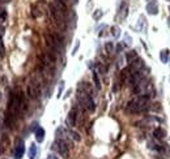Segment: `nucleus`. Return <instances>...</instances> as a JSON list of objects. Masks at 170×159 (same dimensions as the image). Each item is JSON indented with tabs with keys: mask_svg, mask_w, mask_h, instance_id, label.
Segmentation results:
<instances>
[{
	"mask_svg": "<svg viewBox=\"0 0 170 159\" xmlns=\"http://www.w3.org/2000/svg\"><path fill=\"white\" fill-rule=\"evenodd\" d=\"M148 100H149V95H139L137 98H135V99L128 102L126 109H127V112H130V114L144 112L149 108Z\"/></svg>",
	"mask_w": 170,
	"mask_h": 159,
	"instance_id": "obj_1",
	"label": "nucleus"
},
{
	"mask_svg": "<svg viewBox=\"0 0 170 159\" xmlns=\"http://www.w3.org/2000/svg\"><path fill=\"white\" fill-rule=\"evenodd\" d=\"M44 38H46V43L47 46L50 47L54 54H59L63 48V41L58 34H50V33H46L44 34Z\"/></svg>",
	"mask_w": 170,
	"mask_h": 159,
	"instance_id": "obj_2",
	"label": "nucleus"
},
{
	"mask_svg": "<svg viewBox=\"0 0 170 159\" xmlns=\"http://www.w3.org/2000/svg\"><path fill=\"white\" fill-rule=\"evenodd\" d=\"M78 100L88 111H94L96 109V104H94V100L92 99L90 94L85 93V91H78Z\"/></svg>",
	"mask_w": 170,
	"mask_h": 159,
	"instance_id": "obj_3",
	"label": "nucleus"
},
{
	"mask_svg": "<svg viewBox=\"0 0 170 159\" xmlns=\"http://www.w3.org/2000/svg\"><path fill=\"white\" fill-rule=\"evenodd\" d=\"M50 12L52 14V18L55 20V22L58 23L59 26H64L65 25V18H64V13L60 12L54 4L50 5Z\"/></svg>",
	"mask_w": 170,
	"mask_h": 159,
	"instance_id": "obj_4",
	"label": "nucleus"
},
{
	"mask_svg": "<svg viewBox=\"0 0 170 159\" xmlns=\"http://www.w3.org/2000/svg\"><path fill=\"white\" fill-rule=\"evenodd\" d=\"M54 149H56L58 153L60 154V155L63 156V158H68V154H69V151H68V146H67V142L63 140H58L56 142L54 143Z\"/></svg>",
	"mask_w": 170,
	"mask_h": 159,
	"instance_id": "obj_5",
	"label": "nucleus"
},
{
	"mask_svg": "<svg viewBox=\"0 0 170 159\" xmlns=\"http://www.w3.org/2000/svg\"><path fill=\"white\" fill-rule=\"evenodd\" d=\"M28 94L30 98H35V96H38L39 94V83L38 81H31L30 83L28 85Z\"/></svg>",
	"mask_w": 170,
	"mask_h": 159,
	"instance_id": "obj_6",
	"label": "nucleus"
},
{
	"mask_svg": "<svg viewBox=\"0 0 170 159\" xmlns=\"http://www.w3.org/2000/svg\"><path fill=\"white\" fill-rule=\"evenodd\" d=\"M148 4H146V12L149 14H157L158 13V4H157V0H146Z\"/></svg>",
	"mask_w": 170,
	"mask_h": 159,
	"instance_id": "obj_7",
	"label": "nucleus"
},
{
	"mask_svg": "<svg viewBox=\"0 0 170 159\" xmlns=\"http://www.w3.org/2000/svg\"><path fill=\"white\" fill-rule=\"evenodd\" d=\"M25 153V146H24L22 142H20L17 146L15 147V159H21Z\"/></svg>",
	"mask_w": 170,
	"mask_h": 159,
	"instance_id": "obj_8",
	"label": "nucleus"
},
{
	"mask_svg": "<svg viewBox=\"0 0 170 159\" xmlns=\"http://www.w3.org/2000/svg\"><path fill=\"white\" fill-rule=\"evenodd\" d=\"M76 116H77V111H76V108H72L69 111V114H68V119H67L68 124H69L71 127H75V124H76Z\"/></svg>",
	"mask_w": 170,
	"mask_h": 159,
	"instance_id": "obj_9",
	"label": "nucleus"
},
{
	"mask_svg": "<svg viewBox=\"0 0 170 159\" xmlns=\"http://www.w3.org/2000/svg\"><path fill=\"white\" fill-rule=\"evenodd\" d=\"M153 136L154 138H157V140H162V138H165V136H166V132H165L162 128H154L153 130Z\"/></svg>",
	"mask_w": 170,
	"mask_h": 159,
	"instance_id": "obj_10",
	"label": "nucleus"
},
{
	"mask_svg": "<svg viewBox=\"0 0 170 159\" xmlns=\"http://www.w3.org/2000/svg\"><path fill=\"white\" fill-rule=\"evenodd\" d=\"M44 138V129L41 127H37L35 128V140L37 142H42Z\"/></svg>",
	"mask_w": 170,
	"mask_h": 159,
	"instance_id": "obj_11",
	"label": "nucleus"
},
{
	"mask_svg": "<svg viewBox=\"0 0 170 159\" xmlns=\"http://www.w3.org/2000/svg\"><path fill=\"white\" fill-rule=\"evenodd\" d=\"M54 5L60 10V12H63L65 14V12H67V5L64 4V1H63V0H55Z\"/></svg>",
	"mask_w": 170,
	"mask_h": 159,
	"instance_id": "obj_12",
	"label": "nucleus"
},
{
	"mask_svg": "<svg viewBox=\"0 0 170 159\" xmlns=\"http://www.w3.org/2000/svg\"><path fill=\"white\" fill-rule=\"evenodd\" d=\"M126 59H127V63H128V64H131L133 60L137 59V54H136V51H130V52H127V55H126Z\"/></svg>",
	"mask_w": 170,
	"mask_h": 159,
	"instance_id": "obj_13",
	"label": "nucleus"
},
{
	"mask_svg": "<svg viewBox=\"0 0 170 159\" xmlns=\"http://www.w3.org/2000/svg\"><path fill=\"white\" fill-rule=\"evenodd\" d=\"M160 59L162 63H167L169 61V50H162L160 52Z\"/></svg>",
	"mask_w": 170,
	"mask_h": 159,
	"instance_id": "obj_14",
	"label": "nucleus"
},
{
	"mask_svg": "<svg viewBox=\"0 0 170 159\" xmlns=\"http://www.w3.org/2000/svg\"><path fill=\"white\" fill-rule=\"evenodd\" d=\"M148 145H149V147H151V149H153V150H156V151H160V153H164V151H165V149L162 147V145H158V143L149 142Z\"/></svg>",
	"mask_w": 170,
	"mask_h": 159,
	"instance_id": "obj_15",
	"label": "nucleus"
},
{
	"mask_svg": "<svg viewBox=\"0 0 170 159\" xmlns=\"http://www.w3.org/2000/svg\"><path fill=\"white\" fill-rule=\"evenodd\" d=\"M127 9H128V4L127 3H122V7H120V17L122 18H126L127 16Z\"/></svg>",
	"mask_w": 170,
	"mask_h": 159,
	"instance_id": "obj_16",
	"label": "nucleus"
},
{
	"mask_svg": "<svg viewBox=\"0 0 170 159\" xmlns=\"http://www.w3.org/2000/svg\"><path fill=\"white\" fill-rule=\"evenodd\" d=\"M93 80H94V83H96V87L101 89V82H99V78H98V74H97V72H93Z\"/></svg>",
	"mask_w": 170,
	"mask_h": 159,
	"instance_id": "obj_17",
	"label": "nucleus"
},
{
	"mask_svg": "<svg viewBox=\"0 0 170 159\" xmlns=\"http://www.w3.org/2000/svg\"><path fill=\"white\" fill-rule=\"evenodd\" d=\"M111 34H112V36L118 38V36L120 35V29L118 28V26H112L111 28Z\"/></svg>",
	"mask_w": 170,
	"mask_h": 159,
	"instance_id": "obj_18",
	"label": "nucleus"
},
{
	"mask_svg": "<svg viewBox=\"0 0 170 159\" xmlns=\"http://www.w3.org/2000/svg\"><path fill=\"white\" fill-rule=\"evenodd\" d=\"M105 50H106V52L111 54L112 50H114V44H112V42H107V43L105 44Z\"/></svg>",
	"mask_w": 170,
	"mask_h": 159,
	"instance_id": "obj_19",
	"label": "nucleus"
},
{
	"mask_svg": "<svg viewBox=\"0 0 170 159\" xmlns=\"http://www.w3.org/2000/svg\"><path fill=\"white\" fill-rule=\"evenodd\" d=\"M5 18H7V10L0 8V22H4Z\"/></svg>",
	"mask_w": 170,
	"mask_h": 159,
	"instance_id": "obj_20",
	"label": "nucleus"
},
{
	"mask_svg": "<svg viewBox=\"0 0 170 159\" xmlns=\"http://www.w3.org/2000/svg\"><path fill=\"white\" fill-rule=\"evenodd\" d=\"M102 14H103V12H102L101 9H98V10H96V12L93 13V18L94 20H98V18L102 17Z\"/></svg>",
	"mask_w": 170,
	"mask_h": 159,
	"instance_id": "obj_21",
	"label": "nucleus"
},
{
	"mask_svg": "<svg viewBox=\"0 0 170 159\" xmlns=\"http://www.w3.org/2000/svg\"><path fill=\"white\" fill-rule=\"evenodd\" d=\"M35 153H37L35 145H31V147H30V159H34V155H35Z\"/></svg>",
	"mask_w": 170,
	"mask_h": 159,
	"instance_id": "obj_22",
	"label": "nucleus"
},
{
	"mask_svg": "<svg viewBox=\"0 0 170 159\" xmlns=\"http://www.w3.org/2000/svg\"><path fill=\"white\" fill-rule=\"evenodd\" d=\"M4 54H5V48H4V44H3V42H1V36H0V56H4Z\"/></svg>",
	"mask_w": 170,
	"mask_h": 159,
	"instance_id": "obj_23",
	"label": "nucleus"
},
{
	"mask_svg": "<svg viewBox=\"0 0 170 159\" xmlns=\"http://www.w3.org/2000/svg\"><path fill=\"white\" fill-rule=\"evenodd\" d=\"M71 136L73 137V140L75 141H80L81 140V137L78 136V133H76V132H71Z\"/></svg>",
	"mask_w": 170,
	"mask_h": 159,
	"instance_id": "obj_24",
	"label": "nucleus"
},
{
	"mask_svg": "<svg viewBox=\"0 0 170 159\" xmlns=\"http://www.w3.org/2000/svg\"><path fill=\"white\" fill-rule=\"evenodd\" d=\"M31 14H33V17H39V16H41V12H38V9L33 7V12H31Z\"/></svg>",
	"mask_w": 170,
	"mask_h": 159,
	"instance_id": "obj_25",
	"label": "nucleus"
},
{
	"mask_svg": "<svg viewBox=\"0 0 170 159\" xmlns=\"http://www.w3.org/2000/svg\"><path fill=\"white\" fill-rule=\"evenodd\" d=\"M47 159H58V156L54 155V154H50V155L47 156Z\"/></svg>",
	"mask_w": 170,
	"mask_h": 159,
	"instance_id": "obj_26",
	"label": "nucleus"
},
{
	"mask_svg": "<svg viewBox=\"0 0 170 159\" xmlns=\"http://www.w3.org/2000/svg\"><path fill=\"white\" fill-rule=\"evenodd\" d=\"M77 48H78V42H77V44H76V46H75V50H73V52H72L73 55L76 54V51H77Z\"/></svg>",
	"mask_w": 170,
	"mask_h": 159,
	"instance_id": "obj_27",
	"label": "nucleus"
},
{
	"mask_svg": "<svg viewBox=\"0 0 170 159\" xmlns=\"http://www.w3.org/2000/svg\"><path fill=\"white\" fill-rule=\"evenodd\" d=\"M154 159H165V158H162V156H156Z\"/></svg>",
	"mask_w": 170,
	"mask_h": 159,
	"instance_id": "obj_28",
	"label": "nucleus"
},
{
	"mask_svg": "<svg viewBox=\"0 0 170 159\" xmlns=\"http://www.w3.org/2000/svg\"><path fill=\"white\" fill-rule=\"evenodd\" d=\"M3 1H5V3H9V1H10V0H3Z\"/></svg>",
	"mask_w": 170,
	"mask_h": 159,
	"instance_id": "obj_29",
	"label": "nucleus"
},
{
	"mask_svg": "<svg viewBox=\"0 0 170 159\" xmlns=\"http://www.w3.org/2000/svg\"><path fill=\"white\" fill-rule=\"evenodd\" d=\"M0 3H3V0H0Z\"/></svg>",
	"mask_w": 170,
	"mask_h": 159,
	"instance_id": "obj_30",
	"label": "nucleus"
},
{
	"mask_svg": "<svg viewBox=\"0 0 170 159\" xmlns=\"http://www.w3.org/2000/svg\"><path fill=\"white\" fill-rule=\"evenodd\" d=\"M169 1H170V0H169Z\"/></svg>",
	"mask_w": 170,
	"mask_h": 159,
	"instance_id": "obj_31",
	"label": "nucleus"
},
{
	"mask_svg": "<svg viewBox=\"0 0 170 159\" xmlns=\"http://www.w3.org/2000/svg\"><path fill=\"white\" fill-rule=\"evenodd\" d=\"M169 60H170V59H169Z\"/></svg>",
	"mask_w": 170,
	"mask_h": 159,
	"instance_id": "obj_32",
	"label": "nucleus"
}]
</instances>
